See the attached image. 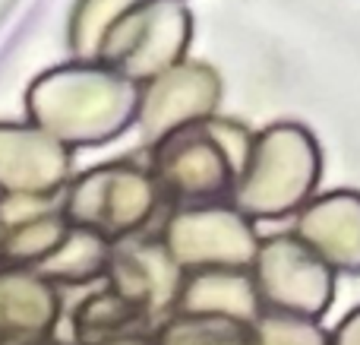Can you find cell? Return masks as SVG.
Returning a JSON list of instances; mask_svg holds the SVG:
<instances>
[{"label": "cell", "mask_w": 360, "mask_h": 345, "mask_svg": "<svg viewBox=\"0 0 360 345\" xmlns=\"http://www.w3.org/2000/svg\"><path fill=\"white\" fill-rule=\"evenodd\" d=\"M139 86L101 63H63L29 89V118L67 149L101 146L136 124Z\"/></svg>", "instance_id": "cell-1"}, {"label": "cell", "mask_w": 360, "mask_h": 345, "mask_svg": "<svg viewBox=\"0 0 360 345\" xmlns=\"http://www.w3.org/2000/svg\"><path fill=\"white\" fill-rule=\"evenodd\" d=\"M250 146L253 133L247 127L215 114L152 143L146 168L158 184L162 203H171L174 209L209 206L231 200Z\"/></svg>", "instance_id": "cell-2"}, {"label": "cell", "mask_w": 360, "mask_h": 345, "mask_svg": "<svg viewBox=\"0 0 360 345\" xmlns=\"http://www.w3.org/2000/svg\"><path fill=\"white\" fill-rule=\"evenodd\" d=\"M323 181V149L310 127L275 120L253 133L247 165L231 190V206L250 222H281L297 215Z\"/></svg>", "instance_id": "cell-3"}, {"label": "cell", "mask_w": 360, "mask_h": 345, "mask_svg": "<svg viewBox=\"0 0 360 345\" xmlns=\"http://www.w3.org/2000/svg\"><path fill=\"white\" fill-rule=\"evenodd\" d=\"M67 187V222L73 228L98 234L108 244L136 238L162 206V194L149 168L127 158L95 165Z\"/></svg>", "instance_id": "cell-4"}, {"label": "cell", "mask_w": 360, "mask_h": 345, "mask_svg": "<svg viewBox=\"0 0 360 345\" xmlns=\"http://www.w3.org/2000/svg\"><path fill=\"white\" fill-rule=\"evenodd\" d=\"M193 44V13L184 0H139L105 35L95 63L146 86L186 61Z\"/></svg>", "instance_id": "cell-5"}, {"label": "cell", "mask_w": 360, "mask_h": 345, "mask_svg": "<svg viewBox=\"0 0 360 345\" xmlns=\"http://www.w3.org/2000/svg\"><path fill=\"white\" fill-rule=\"evenodd\" d=\"M262 310L323 320L335 301L338 276L294 232L269 234L250 266Z\"/></svg>", "instance_id": "cell-6"}, {"label": "cell", "mask_w": 360, "mask_h": 345, "mask_svg": "<svg viewBox=\"0 0 360 345\" xmlns=\"http://www.w3.org/2000/svg\"><path fill=\"white\" fill-rule=\"evenodd\" d=\"M162 244L184 272L250 270L262 244L256 222L237 213L231 203L171 209L162 228Z\"/></svg>", "instance_id": "cell-7"}, {"label": "cell", "mask_w": 360, "mask_h": 345, "mask_svg": "<svg viewBox=\"0 0 360 345\" xmlns=\"http://www.w3.org/2000/svg\"><path fill=\"white\" fill-rule=\"evenodd\" d=\"M221 95L224 86L218 70L199 61H184L177 67L165 70L155 80H149L146 86H139L136 124L143 130L146 143L152 146L158 139L171 137V133L184 130V127L215 118Z\"/></svg>", "instance_id": "cell-8"}, {"label": "cell", "mask_w": 360, "mask_h": 345, "mask_svg": "<svg viewBox=\"0 0 360 345\" xmlns=\"http://www.w3.org/2000/svg\"><path fill=\"white\" fill-rule=\"evenodd\" d=\"M70 149L38 127L0 124V190L6 196H44L70 184Z\"/></svg>", "instance_id": "cell-9"}, {"label": "cell", "mask_w": 360, "mask_h": 345, "mask_svg": "<svg viewBox=\"0 0 360 345\" xmlns=\"http://www.w3.org/2000/svg\"><path fill=\"white\" fill-rule=\"evenodd\" d=\"M291 232L335 276H360V190L316 194L294 215Z\"/></svg>", "instance_id": "cell-10"}, {"label": "cell", "mask_w": 360, "mask_h": 345, "mask_svg": "<svg viewBox=\"0 0 360 345\" xmlns=\"http://www.w3.org/2000/svg\"><path fill=\"white\" fill-rule=\"evenodd\" d=\"M108 276H111V285L120 298L152 314V310L174 308L184 272L165 251L162 238H127L120 241V247L111 251Z\"/></svg>", "instance_id": "cell-11"}, {"label": "cell", "mask_w": 360, "mask_h": 345, "mask_svg": "<svg viewBox=\"0 0 360 345\" xmlns=\"http://www.w3.org/2000/svg\"><path fill=\"white\" fill-rule=\"evenodd\" d=\"M174 314L218 317V320L250 327L262 314V308L259 298H256L250 270H205L186 272L180 279Z\"/></svg>", "instance_id": "cell-12"}, {"label": "cell", "mask_w": 360, "mask_h": 345, "mask_svg": "<svg viewBox=\"0 0 360 345\" xmlns=\"http://www.w3.org/2000/svg\"><path fill=\"white\" fill-rule=\"evenodd\" d=\"M111 251L114 247L105 238L70 225L63 244L41 260V272L44 276L70 279V282H92V279H101L108 272Z\"/></svg>", "instance_id": "cell-13"}, {"label": "cell", "mask_w": 360, "mask_h": 345, "mask_svg": "<svg viewBox=\"0 0 360 345\" xmlns=\"http://www.w3.org/2000/svg\"><path fill=\"white\" fill-rule=\"evenodd\" d=\"M54 320V295L25 276L0 279V327L41 330Z\"/></svg>", "instance_id": "cell-14"}, {"label": "cell", "mask_w": 360, "mask_h": 345, "mask_svg": "<svg viewBox=\"0 0 360 345\" xmlns=\"http://www.w3.org/2000/svg\"><path fill=\"white\" fill-rule=\"evenodd\" d=\"M139 0H79L70 16V51L79 63H95L105 35Z\"/></svg>", "instance_id": "cell-15"}, {"label": "cell", "mask_w": 360, "mask_h": 345, "mask_svg": "<svg viewBox=\"0 0 360 345\" xmlns=\"http://www.w3.org/2000/svg\"><path fill=\"white\" fill-rule=\"evenodd\" d=\"M155 345H247V327L218 317L171 314L158 330Z\"/></svg>", "instance_id": "cell-16"}, {"label": "cell", "mask_w": 360, "mask_h": 345, "mask_svg": "<svg viewBox=\"0 0 360 345\" xmlns=\"http://www.w3.org/2000/svg\"><path fill=\"white\" fill-rule=\"evenodd\" d=\"M247 345H332L329 330L319 320L262 310L247 327Z\"/></svg>", "instance_id": "cell-17"}, {"label": "cell", "mask_w": 360, "mask_h": 345, "mask_svg": "<svg viewBox=\"0 0 360 345\" xmlns=\"http://www.w3.org/2000/svg\"><path fill=\"white\" fill-rule=\"evenodd\" d=\"M332 345H360V304L351 308L342 320L335 323V330H329Z\"/></svg>", "instance_id": "cell-18"}]
</instances>
